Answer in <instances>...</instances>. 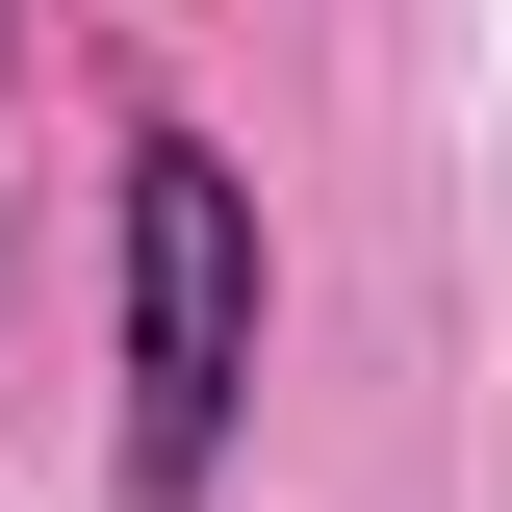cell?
<instances>
[{
  "label": "cell",
  "instance_id": "obj_1",
  "mask_svg": "<svg viewBox=\"0 0 512 512\" xmlns=\"http://www.w3.org/2000/svg\"><path fill=\"white\" fill-rule=\"evenodd\" d=\"M231 333H256V231H231L205 154H154V180H128V436H154V512L231 436Z\"/></svg>",
  "mask_w": 512,
  "mask_h": 512
}]
</instances>
